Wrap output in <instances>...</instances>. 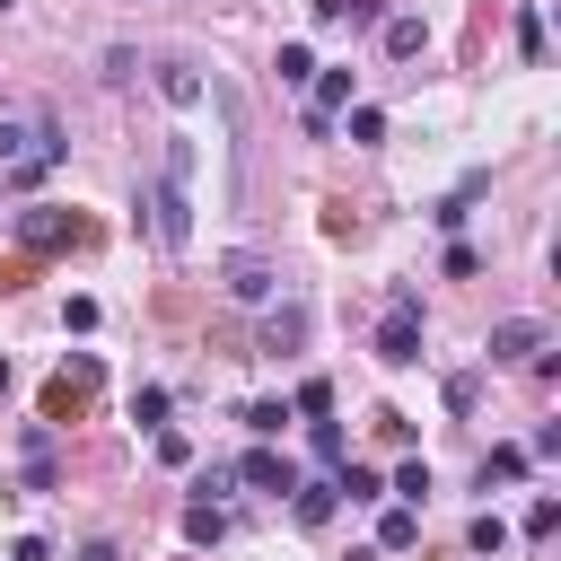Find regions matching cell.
<instances>
[{"label":"cell","mask_w":561,"mask_h":561,"mask_svg":"<svg viewBox=\"0 0 561 561\" xmlns=\"http://www.w3.org/2000/svg\"><path fill=\"white\" fill-rule=\"evenodd\" d=\"M70 158V131L53 123V105H0V184H44Z\"/></svg>","instance_id":"obj_1"},{"label":"cell","mask_w":561,"mask_h":561,"mask_svg":"<svg viewBox=\"0 0 561 561\" xmlns=\"http://www.w3.org/2000/svg\"><path fill=\"white\" fill-rule=\"evenodd\" d=\"M140 210H158L149 228H158V245H167V254H184V245H193V140H167V175H158V193H149Z\"/></svg>","instance_id":"obj_2"},{"label":"cell","mask_w":561,"mask_h":561,"mask_svg":"<svg viewBox=\"0 0 561 561\" xmlns=\"http://www.w3.org/2000/svg\"><path fill=\"white\" fill-rule=\"evenodd\" d=\"M377 359H386V368H412V359H421V289H412V280H394V289H386Z\"/></svg>","instance_id":"obj_3"},{"label":"cell","mask_w":561,"mask_h":561,"mask_svg":"<svg viewBox=\"0 0 561 561\" xmlns=\"http://www.w3.org/2000/svg\"><path fill=\"white\" fill-rule=\"evenodd\" d=\"M219 280H228V298H237V307H272V289H280V272H272L263 254H245V245H237V254H219Z\"/></svg>","instance_id":"obj_4"},{"label":"cell","mask_w":561,"mask_h":561,"mask_svg":"<svg viewBox=\"0 0 561 561\" xmlns=\"http://www.w3.org/2000/svg\"><path fill=\"white\" fill-rule=\"evenodd\" d=\"M351 88H359V79H351V61H333V70L316 61V79H307V131H333V114L351 105Z\"/></svg>","instance_id":"obj_5"},{"label":"cell","mask_w":561,"mask_h":561,"mask_svg":"<svg viewBox=\"0 0 561 561\" xmlns=\"http://www.w3.org/2000/svg\"><path fill=\"white\" fill-rule=\"evenodd\" d=\"M543 342H552L543 316H508V324H491V351H482V359H491V368H517V359H535Z\"/></svg>","instance_id":"obj_6"},{"label":"cell","mask_w":561,"mask_h":561,"mask_svg":"<svg viewBox=\"0 0 561 561\" xmlns=\"http://www.w3.org/2000/svg\"><path fill=\"white\" fill-rule=\"evenodd\" d=\"M298 342H307V298H280L263 316V351H298Z\"/></svg>","instance_id":"obj_7"},{"label":"cell","mask_w":561,"mask_h":561,"mask_svg":"<svg viewBox=\"0 0 561 561\" xmlns=\"http://www.w3.org/2000/svg\"><path fill=\"white\" fill-rule=\"evenodd\" d=\"M237 473H245L254 491H298V473H289V456H272V447H245V456H237Z\"/></svg>","instance_id":"obj_8"},{"label":"cell","mask_w":561,"mask_h":561,"mask_svg":"<svg viewBox=\"0 0 561 561\" xmlns=\"http://www.w3.org/2000/svg\"><path fill=\"white\" fill-rule=\"evenodd\" d=\"M158 96L167 105H202V70L193 61H158Z\"/></svg>","instance_id":"obj_9"},{"label":"cell","mask_w":561,"mask_h":561,"mask_svg":"<svg viewBox=\"0 0 561 561\" xmlns=\"http://www.w3.org/2000/svg\"><path fill=\"white\" fill-rule=\"evenodd\" d=\"M421 543V508H386L377 517V552H412Z\"/></svg>","instance_id":"obj_10"},{"label":"cell","mask_w":561,"mask_h":561,"mask_svg":"<svg viewBox=\"0 0 561 561\" xmlns=\"http://www.w3.org/2000/svg\"><path fill=\"white\" fill-rule=\"evenodd\" d=\"M18 237H26V245H61V237H79V219H61V210H26Z\"/></svg>","instance_id":"obj_11"},{"label":"cell","mask_w":561,"mask_h":561,"mask_svg":"<svg viewBox=\"0 0 561 561\" xmlns=\"http://www.w3.org/2000/svg\"><path fill=\"white\" fill-rule=\"evenodd\" d=\"M289 421H298V412H289V394H263V403H245V430H254V438H280Z\"/></svg>","instance_id":"obj_12"},{"label":"cell","mask_w":561,"mask_h":561,"mask_svg":"<svg viewBox=\"0 0 561 561\" xmlns=\"http://www.w3.org/2000/svg\"><path fill=\"white\" fill-rule=\"evenodd\" d=\"M289 508H298V526H324V517L342 508V491H333V482H298V500H289Z\"/></svg>","instance_id":"obj_13"},{"label":"cell","mask_w":561,"mask_h":561,"mask_svg":"<svg viewBox=\"0 0 561 561\" xmlns=\"http://www.w3.org/2000/svg\"><path fill=\"white\" fill-rule=\"evenodd\" d=\"M386 491H394V500H403V508H421V500H430V465H421V456H403V465H394V482H386Z\"/></svg>","instance_id":"obj_14"},{"label":"cell","mask_w":561,"mask_h":561,"mask_svg":"<svg viewBox=\"0 0 561 561\" xmlns=\"http://www.w3.org/2000/svg\"><path fill=\"white\" fill-rule=\"evenodd\" d=\"M421 44H430V26H421V18H386V53H394V61H412Z\"/></svg>","instance_id":"obj_15"},{"label":"cell","mask_w":561,"mask_h":561,"mask_svg":"<svg viewBox=\"0 0 561 561\" xmlns=\"http://www.w3.org/2000/svg\"><path fill=\"white\" fill-rule=\"evenodd\" d=\"M473 193H482V175H465V184H456V193H447V202H438L430 219H438V228L456 237V228H465V210H473Z\"/></svg>","instance_id":"obj_16"},{"label":"cell","mask_w":561,"mask_h":561,"mask_svg":"<svg viewBox=\"0 0 561 561\" xmlns=\"http://www.w3.org/2000/svg\"><path fill=\"white\" fill-rule=\"evenodd\" d=\"M491 482H526V447H491V456H482V491H491Z\"/></svg>","instance_id":"obj_17"},{"label":"cell","mask_w":561,"mask_h":561,"mask_svg":"<svg viewBox=\"0 0 561 561\" xmlns=\"http://www.w3.org/2000/svg\"><path fill=\"white\" fill-rule=\"evenodd\" d=\"M219 535H228V517H219L210 500H193V508H184V543H219Z\"/></svg>","instance_id":"obj_18"},{"label":"cell","mask_w":561,"mask_h":561,"mask_svg":"<svg viewBox=\"0 0 561 561\" xmlns=\"http://www.w3.org/2000/svg\"><path fill=\"white\" fill-rule=\"evenodd\" d=\"M465 543H473L482 561H491V552H508V517H491V508H482V517L465 526Z\"/></svg>","instance_id":"obj_19"},{"label":"cell","mask_w":561,"mask_h":561,"mask_svg":"<svg viewBox=\"0 0 561 561\" xmlns=\"http://www.w3.org/2000/svg\"><path fill=\"white\" fill-rule=\"evenodd\" d=\"M289 412H307V421H333V386H324V377H307V386L289 394Z\"/></svg>","instance_id":"obj_20"},{"label":"cell","mask_w":561,"mask_h":561,"mask_svg":"<svg viewBox=\"0 0 561 561\" xmlns=\"http://www.w3.org/2000/svg\"><path fill=\"white\" fill-rule=\"evenodd\" d=\"M272 70H280L289 88H307V79H316V53H307V44H280V61H272Z\"/></svg>","instance_id":"obj_21"},{"label":"cell","mask_w":561,"mask_h":561,"mask_svg":"<svg viewBox=\"0 0 561 561\" xmlns=\"http://www.w3.org/2000/svg\"><path fill=\"white\" fill-rule=\"evenodd\" d=\"M131 421H140V430H167V386H140V394H131Z\"/></svg>","instance_id":"obj_22"},{"label":"cell","mask_w":561,"mask_h":561,"mask_svg":"<svg viewBox=\"0 0 561 561\" xmlns=\"http://www.w3.org/2000/svg\"><path fill=\"white\" fill-rule=\"evenodd\" d=\"M517 53L543 61V9H517Z\"/></svg>","instance_id":"obj_23"},{"label":"cell","mask_w":561,"mask_h":561,"mask_svg":"<svg viewBox=\"0 0 561 561\" xmlns=\"http://www.w3.org/2000/svg\"><path fill=\"white\" fill-rule=\"evenodd\" d=\"M351 140L377 149V140H386V114H377V105H351Z\"/></svg>","instance_id":"obj_24"},{"label":"cell","mask_w":561,"mask_h":561,"mask_svg":"<svg viewBox=\"0 0 561 561\" xmlns=\"http://www.w3.org/2000/svg\"><path fill=\"white\" fill-rule=\"evenodd\" d=\"M307 447H316V465H342V421H316Z\"/></svg>","instance_id":"obj_25"},{"label":"cell","mask_w":561,"mask_h":561,"mask_svg":"<svg viewBox=\"0 0 561 561\" xmlns=\"http://www.w3.org/2000/svg\"><path fill=\"white\" fill-rule=\"evenodd\" d=\"M158 465H193V438L184 430H158Z\"/></svg>","instance_id":"obj_26"},{"label":"cell","mask_w":561,"mask_h":561,"mask_svg":"<svg viewBox=\"0 0 561 561\" xmlns=\"http://www.w3.org/2000/svg\"><path fill=\"white\" fill-rule=\"evenodd\" d=\"M552 526H561V500H552V491H543V500H535V508H526V535H552Z\"/></svg>","instance_id":"obj_27"},{"label":"cell","mask_w":561,"mask_h":561,"mask_svg":"<svg viewBox=\"0 0 561 561\" xmlns=\"http://www.w3.org/2000/svg\"><path fill=\"white\" fill-rule=\"evenodd\" d=\"M9 561H53V543H44V535H18V543H9Z\"/></svg>","instance_id":"obj_28"},{"label":"cell","mask_w":561,"mask_h":561,"mask_svg":"<svg viewBox=\"0 0 561 561\" xmlns=\"http://www.w3.org/2000/svg\"><path fill=\"white\" fill-rule=\"evenodd\" d=\"M79 561H114V543H105V535H96V543H79Z\"/></svg>","instance_id":"obj_29"},{"label":"cell","mask_w":561,"mask_h":561,"mask_svg":"<svg viewBox=\"0 0 561 561\" xmlns=\"http://www.w3.org/2000/svg\"><path fill=\"white\" fill-rule=\"evenodd\" d=\"M9 9H18V0H0V18H9Z\"/></svg>","instance_id":"obj_30"}]
</instances>
